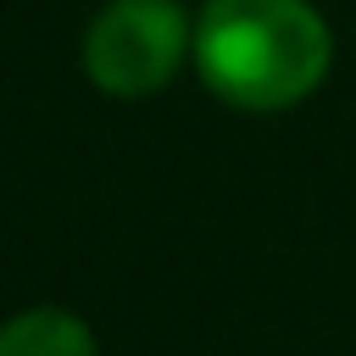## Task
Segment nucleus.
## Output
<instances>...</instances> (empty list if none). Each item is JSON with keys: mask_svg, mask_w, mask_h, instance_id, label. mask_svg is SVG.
Instances as JSON below:
<instances>
[{"mask_svg": "<svg viewBox=\"0 0 356 356\" xmlns=\"http://www.w3.org/2000/svg\"><path fill=\"white\" fill-rule=\"evenodd\" d=\"M195 61L222 100L245 111H284L323 83L328 28L306 0H206Z\"/></svg>", "mask_w": 356, "mask_h": 356, "instance_id": "nucleus-1", "label": "nucleus"}, {"mask_svg": "<svg viewBox=\"0 0 356 356\" xmlns=\"http://www.w3.org/2000/svg\"><path fill=\"white\" fill-rule=\"evenodd\" d=\"M184 39L178 0H106L83 33V72L117 100H139L172 78Z\"/></svg>", "mask_w": 356, "mask_h": 356, "instance_id": "nucleus-2", "label": "nucleus"}, {"mask_svg": "<svg viewBox=\"0 0 356 356\" xmlns=\"http://www.w3.org/2000/svg\"><path fill=\"white\" fill-rule=\"evenodd\" d=\"M0 356H95V334L56 306L17 312L0 334Z\"/></svg>", "mask_w": 356, "mask_h": 356, "instance_id": "nucleus-3", "label": "nucleus"}]
</instances>
